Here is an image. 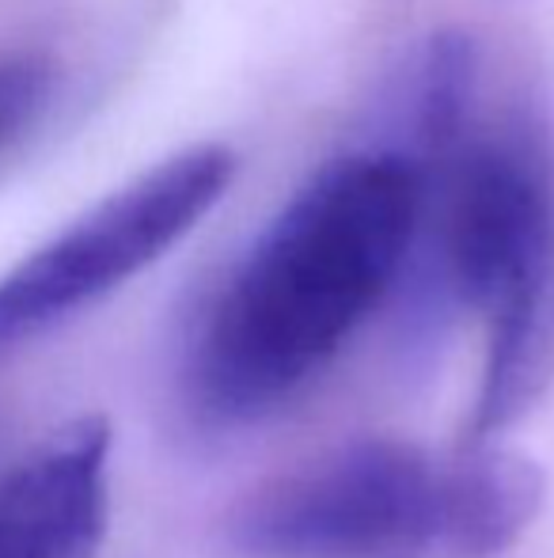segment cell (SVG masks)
Segmentation results:
<instances>
[{"label": "cell", "instance_id": "277c9868", "mask_svg": "<svg viewBox=\"0 0 554 558\" xmlns=\"http://www.w3.org/2000/svg\"><path fill=\"white\" fill-rule=\"evenodd\" d=\"M444 263L482 316L554 289V179L502 141L467 148L444 194Z\"/></svg>", "mask_w": 554, "mask_h": 558}, {"label": "cell", "instance_id": "52a82bcc", "mask_svg": "<svg viewBox=\"0 0 554 558\" xmlns=\"http://www.w3.org/2000/svg\"><path fill=\"white\" fill-rule=\"evenodd\" d=\"M58 92V73L38 53H0V163L38 130Z\"/></svg>", "mask_w": 554, "mask_h": 558}, {"label": "cell", "instance_id": "6da1fadb", "mask_svg": "<svg viewBox=\"0 0 554 558\" xmlns=\"http://www.w3.org/2000/svg\"><path fill=\"white\" fill-rule=\"evenodd\" d=\"M421 217V175L395 153L323 163L259 232L201 319L190 396L247 422L304 388L399 278Z\"/></svg>", "mask_w": 554, "mask_h": 558}, {"label": "cell", "instance_id": "8992f818", "mask_svg": "<svg viewBox=\"0 0 554 558\" xmlns=\"http://www.w3.org/2000/svg\"><path fill=\"white\" fill-rule=\"evenodd\" d=\"M547 475L509 448H459L441 460L436 558L505 555L540 517Z\"/></svg>", "mask_w": 554, "mask_h": 558}, {"label": "cell", "instance_id": "7a4b0ae2", "mask_svg": "<svg viewBox=\"0 0 554 558\" xmlns=\"http://www.w3.org/2000/svg\"><path fill=\"white\" fill-rule=\"evenodd\" d=\"M441 460L399 437H354L251 486L229 539L255 558H436Z\"/></svg>", "mask_w": 554, "mask_h": 558}, {"label": "cell", "instance_id": "3957f363", "mask_svg": "<svg viewBox=\"0 0 554 558\" xmlns=\"http://www.w3.org/2000/svg\"><path fill=\"white\" fill-rule=\"evenodd\" d=\"M232 175L229 148H183L20 258L0 278V357L145 274L213 214Z\"/></svg>", "mask_w": 554, "mask_h": 558}, {"label": "cell", "instance_id": "5b68a950", "mask_svg": "<svg viewBox=\"0 0 554 558\" xmlns=\"http://www.w3.org/2000/svg\"><path fill=\"white\" fill-rule=\"evenodd\" d=\"M111 422L53 429L0 478V558H96L111 521Z\"/></svg>", "mask_w": 554, "mask_h": 558}]
</instances>
